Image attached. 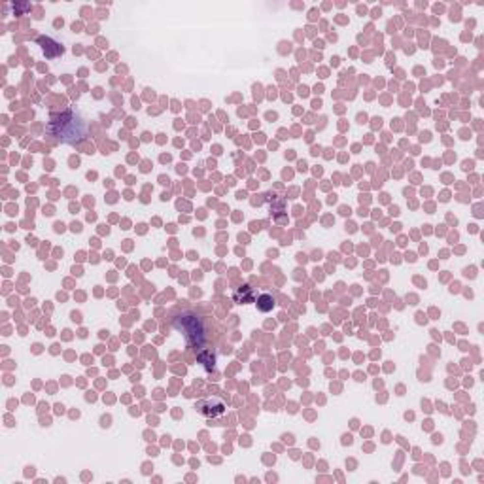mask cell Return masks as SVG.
<instances>
[{"label":"cell","instance_id":"277c9868","mask_svg":"<svg viewBox=\"0 0 484 484\" xmlns=\"http://www.w3.org/2000/svg\"><path fill=\"white\" fill-rule=\"evenodd\" d=\"M235 301L239 302V304H248V302H254L255 301L254 290H252L250 286H242L241 290L235 293Z\"/></svg>","mask_w":484,"mask_h":484},{"label":"cell","instance_id":"3957f363","mask_svg":"<svg viewBox=\"0 0 484 484\" xmlns=\"http://www.w3.org/2000/svg\"><path fill=\"white\" fill-rule=\"evenodd\" d=\"M197 362L201 363L206 371H212L214 365H216V356H214L212 350H201L197 354Z\"/></svg>","mask_w":484,"mask_h":484},{"label":"cell","instance_id":"7a4b0ae2","mask_svg":"<svg viewBox=\"0 0 484 484\" xmlns=\"http://www.w3.org/2000/svg\"><path fill=\"white\" fill-rule=\"evenodd\" d=\"M195 411L206 418H218L225 414V403L219 397H206L195 403Z\"/></svg>","mask_w":484,"mask_h":484},{"label":"cell","instance_id":"6da1fadb","mask_svg":"<svg viewBox=\"0 0 484 484\" xmlns=\"http://www.w3.org/2000/svg\"><path fill=\"white\" fill-rule=\"evenodd\" d=\"M174 327L183 333V337L187 340L189 346L193 348H199L205 340V326H203V320L201 316H197L191 310H182L178 314L174 316Z\"/></svg>","mask_w":484,"mask_h":484},{"label":"cell","instance_id":"5b68a950","mask_svg":"<svg viewBox=\"0 0 484 484\" xmlns=\"http://www.w3.org/2000/svg\"><path fill=\"white\" fill-rule=\"evenodd\" d=\"M257 308L261 310V312H271L272 308H274V297L272 295H269V293H263V295H259L257 297Z\"/></svg>","mask_w":484,"mask_h":484}]
</instances>
